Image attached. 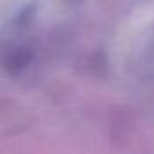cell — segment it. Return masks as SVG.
<instances>
[{"label": "cell", "mask_w": 154, "mask_h": 154, "mask_svg": "<svg viewBox=\"0 0 154 154\" xmlns=\"http://www.w3.org/2000/svg\"><path fill=\"white\" fill-rule=\"evenodd\" d=\"M29 60H31V56H29L27 51L17 49V51H13V53L8 54L4 65H6V71H9V72H18V71H22V69L29 63Z\"/></svg>", "instance_id": "1"}]
</instances>
